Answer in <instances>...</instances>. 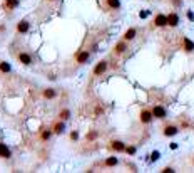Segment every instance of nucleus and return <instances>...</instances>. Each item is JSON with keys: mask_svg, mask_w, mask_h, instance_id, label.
<instances>
[{"mask_svg": "<svg viewBox=\"0 0 194 173\" xmlns=\"http://www.w3.org/2000/svg\"><path fill=\"white\" fill-rule=\"evenodd\" d=\"M159 155H161L159 151H152V155H151V161H157V160H159Z\"/></svg>", "mask_w": 194, "mask_h": 173, "instance_id": "a878e982", "label": "nucleus"}, {"mask_svg": "<svg viewBox=\"0 0 194 173\" xmlns=\"http://www.w3.org/2000/svg\"><path fill=\"white\" fill-rule=\"evenodd\" d=\"M166 25H167V15L157 13L154 17V27H166Z\"/></svg>", "mask_w": 194, "mask_h": 173, "instance_id": "9d476101", "label": "nucleus"}, {"mask_svg": "<svg viewBox=\"0 0 194 173\" xmlns=\"http://www.w3.org/2000/svg\"><path fill=\"white\" fill-rule=\"evenodd\" d=\"M154 119V114H152V109H147V108H144L141 109L139 113V121L142 124H151V121Z\"/></svg>", "mask_w": 194, "mask_h": 173, "instance_id": "f03ea898", "label": "nucleus"}, {"mask_svg": "<svg viewBox=\"0 0 194 173\" xmlns=\"http://www.w3.org/2000/svg\"><path fill=\"white\" fill-rule=\"evenodd\" d=\"M136 35H137V29H136V27H129V29L124 32L122 39L126 40V42H131V40H134V39H136Z\"/></svg>", "mask_w": 194, "mask_h": 173, "instance_id": "9b49d317", "label": "nucleus"}, {"mask_svg": "<svg viewBox=\"0 0 194 173\" xmlns=\"http://www.w3.org/2000/svg\"><path fill=\"white\" fill-rule=\"evenodd\" d=\"M161 172H162V173H174L176 170H174L173 166H164V168L161 170Z\"/></svg>", "mask_w": 194, "mask_h": 173, "instance_id": "bb28decb", "label": "nucleus"}, {"mask_svg": "<svg viewBox=\"0 0 194 173\" xmlns=\"http://www.w3.org/2000/svg\"><path fill=\"white\" fill-rule=\"evenodd\" d=\"M70 141H74V143H76V141H79V131H77V130H74L70 133Z\"/></svg>", "mask_w": 194, "mask_h": 173, "instance_id": "b1692460", "label": "nucleus"}, {"mask_svg": "<svg viewBox=\"0 0 194 173\" xmlns=\"http://www.w3.org/2000/svg\"><path fill=\"white\" fill-rule=\"evenodd\" d=\"M106 5L110 10H121V0H106Z\"/></svg>", "mask_w": 194, "mask_h": 173, "instance_id": "aec40b11", "label": "nucleus"}, {"mask_svg": "<svg viewBox=\"0 0 194 173\" xmlns=\"http://www.w3.org/2000/svg\"><path fill=\"white\" fill-rule=\"evenodd\" d=\"M12 72V66L7 61H0V74H10Z\"/></svg>", "mask_w": 194, "mask_h": 173, "instance_id": "6ab92c4d", "label": "nucleus"}, {"mask_svg": "<svg viewBox=\"0 0 194 173\" xmlns=\"http://www.w3.org/2000/svg\"><path fill=\"white\" fill-rule=\"evenodd\" d=\"M17 61L22 64V66H32L34 64V59H32V55L29 54V52H25V51H22V52H17Z\"/></svg>", "mask_w": 194, "mask_h": 173, "instance_id": "7ed1b4c3", "label": "nucleus"}, {"mask_svg": "<svg viewBox=\"0 0 194 173\" xmlns=\"http://www.w3.org/2000/svg\"><path fill=\"white\" fill-rule=\"evenodd\" d=\"M187 19H189V20H194V13L193 12H187Z\"/></svg>", "mask_w": 194, "mask_h": 173, "instance_id": "cd10ccee", "label": "nucleus"}, {"mask_svg": "<svg viewBox=\"0 0 194 173\" xmlns=\"http://www.w3.org/2000/svg\"><path fill=\"white\" fill-rule=\"evenodd\" d=\"M89 57H90V52L89 51H80L76 54V62L77 64H85L89 61Z\"/></svg>", "mask_w": 194, "mask_h": 173, "instance_id": "f8f14e48", "label": "nucleus"}, {"mask_svg": "<svg viewBox=\"0 0 194 173\" xmlns=\"http://www.w3.org/2000/svg\"><path fill=\"white\" fill-rule=\"evenodd\" d=\"M70 109H69V108H62V109L59 111V114H57V118L59 119H62V121H69V119H70Z\"/></svg>", "mask_w": 194, "mask_h": 173, "instance_id": "a211bd4d", "label": "nucleus"}, {"mask_svg": "<svg viewBox=\"0 0 194 173\" xmlns=\"http://www.w3.org/2000/svg\"><path fill=\"white\" fill-rule=\"evenodd\" d=\"M19 4H20V0H5L4 2V9L7 12H12L13 9H17Z\"/></svg>", "mask_w": 194, "mask_h": 173, "instance_id": "dca6fc26", "label": "nucleus"}, {"mask_svg": "<svg viewBox=\"0 0 194 173\" xmlns=\"http://www.w3.org/2000/svg\"><path fill=\"white\" fill-rule=\"evenodd\" d=\"M177 133H179V126H176V124H166V126L162 128V135H164L166 138H173Z\"/></svg>", "mask_w": 194, "mask_h": 173, "instance_id": "6e6552de", "label": "nucleus"}, {"mask_svg": "<svg viewBox=\"0 0 194 173\" xmlns=\"http://www.w3.org/2000/svg\"><path fill=\"white\" fill-rule=\"evenodd\" d=\"M52 135H54V133H52V130L42 128V130H40V133H39V138H40V141H42V143H47V141L52 138Z\"/></svg>", "mask_w": 194, "mask_h": 173, "instance_id": "4468645a", "label": "nucleus"}, {"mask_svg": "<svg viewBox=\"0 0 194 173\" xmlns=\"http://www.w3.org/2000/svg\"><path fill=\"white\" fill-rule=\"evenodd\" d=\"M99 138V133H97L96 130H90L87 133V136H85V141H94V139H97Z\"/></svg>", "mask_w": 194, "mask_h": 173, "instance_id": "5701e85b", "label": "nucleus"}, {"mask_svg": "<svg viewBox=\"0 0 194 173\" xmlns=\"http://www.w3.org/2000/svg\"><path fill=\"white\" fill-rule=\"evenodd\" d=\"M167 25L169 27H177L179 25V15H177L176 12L167 13Z\"/></svg>", "mask_w": 194, "mask_h": 173, "instance_id": "2eb2a0df", "label": "nucleus"}, {"mask_svg": "<svg viewBox=\"0 0 194 173\" xmlns=\"http://www.w3.org/2000/svg\"><path fill=\"white\" fill-rule=\"evenodd\" d=\"M182 46H184L186 52H194V42L191 40V39L184 37V39H182Z\"/></svg>", "mask_w": 194, "mask_h": 173, "instance_id": "412c9836", "label": "nucleus"}, {"mask_svg": "<svg viewBox=\"0 0 194 173\" xmlns=\"http://www.w3.org/2000/svg\"><path fill=\"white\" fill-rule=\"evenodd\" d=\"M109 148L116 153H124L127 145L124 143V141H121V139H112V141H109Z\"/></svg>", "mask_w": 194, "mask_h": 173, "instance_id": "20e7f679", "label": "nucleus"}, {"mask_svg": "<svg viewBox=\"0 0 194 173\" xmlns=\"http://www.w3.org/2000/svg\"><path fill=\"white\" fill-rule=\"evenodd\" d=\"M136 151H137V150H136V146H127L124 153H127L129 156H132V155H136Z\"/></svg>", "mask_w": 194, "mask_h": 173, "instance_id": "393cba45", "label": "nucleus"}, {"mask_svg": "<svg viewBox=\"0 0 194 173\" xmlns=\"http://www.w3.org/2000/svg\"><path fill=\"white\" fill-rule=\"evenodd\" d=\"M57 89L55 88H44L42 89V97L44 99H47V101H54L55 97H57Z\"/></svg>", "mask_w": 194, "mask_h": 173, "instance_id": "1a4fd4ad", "label": "nucleus"}, {"mask_svg": "<svg viewBox=\"0 0 194 173\" xmlns=\"http://www.w3.org/2000/svg\"><path fill=\"white\" fill-rule=\"evenodd\" d=\"M47 77H49V79H50V81H55V79H57V76H55V74H49V76H47Z\"/></svg>", "mask_w": 194, "mask_h": 173, "instance_id": "c85d7f7f", "label": "nucleus"}, {"mask_svg": "<svg viewBox=\"0 0 194 173\" xmlns=\"http://www.w3.org/2000/svg\"><path fill=\"white\" fill-rule=\"evenodd\" d=\"M127 49H129V47H127V42L124 40V39H121V40L114 46L112 54H114V55H122V54H126V52H127Z\"/></svg>", "mask_w": 194, "mask_h": 173, "instance_id": "423d86ee", "label": "nucleus"}, {"mask_svg": "<svg viewBox=\"0 0 194 173\" xmlns=\"http://www.w3.org/2000/svg\"><path fill=\"white\" fill-rule=\"evenodd\" d=\"M107 69H109V61H107V59L99 61V62L96 64L94 71H92V76H96V77L102 76V74H106V72H107Z\"/></svg>", "mask_w": 194, "mask_h": 173, "instance_id": "f257e3e1", "label": "nucleus"}, {"mask_svg": "<svg viewBox=\"0 0 194 173\" xmlns=\"http://www.w3.org/2000/svg\"><path fill=\"white\" fill-rule=\"evenodd\" d=\"M152 114H154V118H157V119H164L166 118V109L164 108H162V106H154V108H152Z\"/></svg>", "mask_w": 194, "mask_h": 173, "instance_id": "ddd939ff", "label": "nucleus"}, {"mask_svg": "<svg viewBox=\"0 0 194 173\" xmlns=\"http://www.w3.org/2000/svg\"><path fill=\"white\" fill-rule=\"evenodd\" d=\"M193 163H194V158H193Z\"/></svg>", "mask_w": 194, "mask_h": 173, "instance_id": "7c9ffc66", "label": "nucleus"}, {"mask_svg": "<svg viewBox=\"0 0 194 173\" xmlns=\"http://www.w3.org/2000/svg\"><path fill=\"white\" fill-rule=\"evenodd\" d=\"M104 165H106V166H117L119 165V160L117 158H116V156H109V158H106V160H104Z\"/></svg>", "mask_w": 194, "mask_h": 173, "instance_id": "4be33fe9", "label": "nucleus"}, {"mask_svg": "<svg viewBox=\"0 0 194 173\" xmlns=\"http://www.w3.org/2000/svg\"><path fill=\"white\" fill-rule=\"evenodd\" d=\"M45 2H50V4H52V2H55V0H45Z\"/></svg>", "mask_w": 194, "mask_h": 173, "instance_id": "c756f323", "label": "nucleus"}, {"mask_svg": "<svg viewBox=\"0 0 194 173\" xmlns=\"http://www.w3.org/2000/svg\"><path fill=\"white\" fill-rule=\"evenodd\" d=\"M30 30V22L27 20V19H22V20H19L17 22V27H15V32H17L19 35H22V34H27Z\"/></svg>", "mask_w": 194, "mask_h": 173, "instance_id": "39448f33", "label": "nucleus"}, {"mask_svg": "<svg viewBox=\"0 0 194 173\" xmlns=\"http://www.w3.org/2000/svg\"><path fill=\"white\" fill-rule=\"evenodd\" d=\"M10 156H12V153H10V148L7 146V145L0 143V158H4V160H9Z\"/></svg>", "mask_w": 194, "mask_h": 173, "instance_id": "f3484780", "label": "nucleus"}, {"mask_svg": "<svg viewBox=\"0 0 194 173\" xmlns=\"http://www.w3.org/2000/svg\"><path fill=\"white\" fill-rule=\"evenodd\" d=\"M50 130H52V133H54V135H62L64 131H65V121H62V119L57 118V121L52 123Z\"/></svg>", "mask_w": 194, "mask_h": 173, "instance_id": "0eeeda50", "label": "nucleus"}]
</instances>
